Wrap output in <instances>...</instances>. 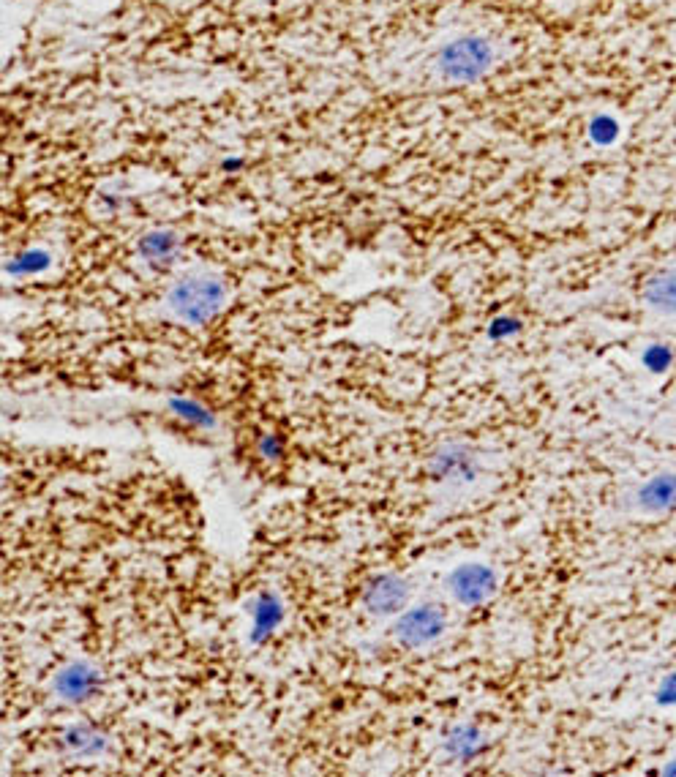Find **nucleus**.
Masks as SVG:
<instances>
[{
	"label": "nucleus",
	"instance_id": "1",
	"mask_svg": "<svg viewBox=\"0 0 676 777\" xmlns=\"http://www.w3.org/2000/svg\"><path fill=\"white\" fill-rule=\"evenodd\" d=\"M494 66V47L483 36H461L442 47L439 52V71L448 82L469 85L486 77Z\"/></svg>",
	"mask_w": 676,
	"mask_h": 777
},
{
	"label": "nucleus",
	"instance_id": "2",
	"mask_svg": "<svg viewBox=\"0 0 676 777\" xmlns=\"http://www.w3.org/2000/svg\"><path fill=\"white\" fill-rule=\"evenodd\" d=\"M221 300H224V289H221L219 281L208 279V276L183 279L169 295L172 311L180 319H186V322H205V319H210L221 309Z\"/></svg>",
	"mask_w": 676,
	"mask_h": 777
},
{
	"label": "nucleus",
	"instance_id": "3",
	"mask_svg": "<svg viewBox=\"0 0 676 777\" xmlns=\"http://www.w3.org/2000/svg\"><path fill=\"white\" fill-rule=\"evenodd\" d=\"M445 633V614L442 608L434 606H420L412 608L409 614L398 619L396 636L404 647H426L431 641H437L439 636Z\"/></svg>",
	"mask_w": 676,
	"mask_h": 777
},
{
	"label": "nucleus",
	"instance_id": "4",
	"mask_svg": "<svg viewBox=\"0 0 676 777\" xmlns=\"http://www.w3.org/2000/svg\"><path fill=\"white\" fill-rule=\"evenodd\" d=\"M450 595L464 606H478L494 595V573L486 565H461L450 576Z\"/></svg>",
	"mask_w": 676,
	"mask_h": 777
},
{
	"label": "nucleus",
	"instance_id": "5",
	"mask_svg": "<svg viewBox=\"0 0 676 777\" xmlns=\"http://www.w3.org/2000/svg\"><path fill=\"white\" fill-rule=\"evenodd\" d=\"M638 508L647 513H666L676 508V472H663L649 478L638 489Z\"/></svg>",
	"mask_w": 676,
	"mask_h": 777
},
{
	"label": "nucleus",
	"instance_id": "6",
	"mask_svg": "<svg viewBox=\"0 0 676 777\" xmlns=\"http://www.w3.org/2000/svg\"><path fill=\"white\" fill-rule=\"evenodd\" d=\"M644 303L657 314H676V268H663L652 273L644 284Z\"/></svg>",
	"mask_w": 676,
	"mask_h": 777
},
{
	"label": "nucleus",
	"instance_id": "7",
	"mask_svg": "<svg viewBox=\"0 0 676 777\" xmlns=\"http://www.w3.org/2000/svg\"><path fill=\"white\" fill-rule=\"evenodd\" d=\"M409 587L398 576L377 578L368 589V608L374 614H396L398 608L407 603Z\"/></svg>",
	"mask_w": 676,
	"mask_h": 777
},
{
	"label": "nucleus",
	"instance_id": "8",
	"mask_svg": "<svg viewBox=\"0 0 676 777\" xmlns=\"http://www.w3.org/2000/svg\"><path fill=\"white\" fill-rule=\"evenodd\" d=\"M614 131H617V123H614L611 118H606V115H603V118H597L595 123H592V134H595V137H600L603 142L614 140V137H617Z\"/></svg>",
	"mask_w": 676,
	"mask_h": 777
},
{
	"label": "nucleus",
	"instance_id": "9",
	"mask_svg": "<svg viewBox=\"0 0 676 777\" xmlns=\"http://www.w3.org/2000/svg\"><path fill=\"white\" fill-rule=\"evenodd\" d=\"M663 701H676V674H668L666 682H663V690H660Z\"/></svg>",
	"mask_w": 676,
	"mask_h": 777
},
{
	"label": "nucleus",
	"instance_id": "10",
	"mask_svg": "<svg viewBox=\"0 0 676 777\" xmlns=\"http://www.w3.org/2000/svg\"><path fill=\"white\" fill-rule=\"evenodd\" d=\"M668 772H676V767H671V769H668Z\"/></svg>",
	"mask_w": 676,
	"mask_h": 777
}]
</instances>
